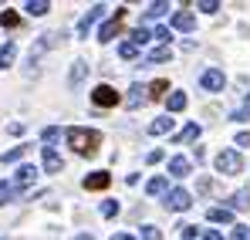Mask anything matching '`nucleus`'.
Instances as JSON below:
<instances>
[{"label": "nucleus", "instance_id": "nucleus-1", "mask_svg": "<svg viewBox=\"0 0 250 240\" xmlns=\"http://www.w3.org/2000/svg\"><path fill=\"white\" fill-rule=\"evenodd\" d=\"M64 139H68V146H71L78 156H95L98 146H102V132H95V129H82V125L68 129Z\"/></svg>", "mask_w": 250, "mask_h": 240}, {"label": "nucleus", "instance_id": "nucleus-2", "mask_svg": "<svg viewBox=\"0 0 250 240\" xmlns=\"http://www.w3.org/2000/svg\"><path fill=\"white\" fill-rule=\"evenodd\" d=\"M216 169H220L223 176H237V173L244 169V159H240V153H237V149H223V153L216 156Z\"/></svg>", "mask_w": 250, "mask_h": 240}, {"label": "nucleus", "instance_id": "nucleus-3", "mask_svg": "<svg viewBox=\"0 0 250 240\" xmlns=\"http://www.w3.org/2000/svg\"><path fill=\"white\" fill-rule=\"evenodd\" d=\"M91 102H95L98 109H112V105H119V102H122V95H119L112 85H98V88L91 91Z\"/></svg>", "mask_w": 250, "mask_h": 240}, {"label": "nucleus", "instance_id": "nucleus-4", "mask_svg": "<svg viewBox=\"0 0 250 240\" xmlns=\"http://www.w3.org/2000/svg\"><path fill=\"white\" fill-rule=\"evenodd\" d=\"M122 17H125V7H115V17L98 27V41H102V44H105V41H115L122 34Z\"/></svg>", "mask_w": 250, "mask_h": 240}, {"label": "nucleus", "instance_id": "nucleus-5", "mask_svg": "<svg viewBox=\"0 0 250 240\" xmlns=\"http://www.w3.org/2000/svg\"><path fill=\"white\" fill-rule=\"evenodd\" d=\"M189 206H193V196L186 190H169L166 193V210H176L179 213V210H189Z\"/></svg>", "mask_w": 250, "mask_h": 240}, {"label": "nucleus", "instance_id": "nucleus-6", "mask_svg": "<svg viewBox=\"0 0 250 240\" xmlns=\"http://www.w3.org/2000/svg\"><path fill=\"white\" fill-rule=\"evenodd\" d=\"M108 7H102V3H95V7H88V14H84L82 21H78V38H88V31H91V24L95 21H102V14H105Z\"/></svg>", "mask_w": 250, "mask_h": 240}, {"label": "nucleus", "instance_id": "nucleus-7", "mask_svg": "<svg viewBox=\"0 0 250 240\" xmlns=\"http://www.w3.org/2000/svg\"><path fill=\"white\" fill-rule=\"evenodd\" d=\"M200 85H203L207 91H223V71H216V68H209V71H203V78H200Z\"/></svg>", "mask_w": 250, "mask_h": 240}, {"label": "nucleus", "instance_id": "nucleus-8", "mask_svg": "<svg viewBox=\"0 0 250 240\" xmlns=\"http://www.w3.org/2000/svg\"><path fill=\"white\" fill-rule=\"evenodd\" d=\"M34 179H38V169H34V166H21L17 176H14V190H24V186H31Z\"/></svg>", "mask_w": 250, "mask_h": 240}, {"label": "nucleus", "instance_id": "nucleus-9", "mask_svg": "<svg viewBox=\"0 0 250 240\" xmlns=\"http://www.w3.org/2000/svg\"><path fill=\"white\" fill-rule=\"evenodd\" d=\"M108 183H112V176H108V173H102V169L84 176V190H105Z\"/></svg>", "mask_w": 250, "mask_h": 240}, {"label": "nucleus", "instance_id": "nucleus-10", "mask_svg": "<svg viewBox=\"0 0 250 240\" xmlns=\"http://www.w3.org/2000/svg\"><path fill=\"white\" fill-rule=\"evenodd\" d=\"M44 169H47V173H61V169H64V162L54 153V146H44Z\"/></svg>", "mask_w": 250, "mask_h": 240}, {"label": "nucleus", "instance_id": "nucleus-11", "mask_svg": "<svg viewBox=\"0 0 250 240\" xmlns=\"http://www.w3.org/2000/svg\"><path fill=\"white\" fill-rule=\"evenodd\" d=\"M189 169H193V166H189V159H186V156H172V159H169V173H172L176 179L189 176Z\"/></svg>", "mask_w": 250, "mask_h": 240}, {"label": "nucleus", "instance_id": "nucleus-12", "mask_svg": "<svg viewBox=\"0 0 250 240\" xmlns=\"http://www.w3.org/2000/svg\"><path fill=\"white\" fill-rule=\"evenodd\" d=\"M172 27H176V31H193V27H196V17H193L189 10H179V14L172 17Z\"/></svg>", "mask_w": 250, "mask_h": 240}, {"label": "nucleus", "instance_id": "nucleus-13", "mask_svg": "<svg viewBox=\"0 0 250 240\" xmlns=\"http://www.w3.org/2000/svg\"><path fill=\"white\" fill-rule=\"evenodd\" d=\"M172 125H176V119L163 115V119H156L152 125H149V135H166V132H172Z\"/></svg>", "mask_w": 250, "mask_h": 240}, {"label": "nucleus", "instance_id": "nucleus-14", "mask_svg": "<svg viewBox=\"0 0 250 240\" xmlns=\"http://www.w3.org/2000/svg\"><path fill=\"white\" fill-rule=\"evenodd\" d=\"M207 217L213 223H233V210H227V206H213Z\"/></svg>", "mask_w": 250, "mask_h": 240}, {"label": "nucleus", "instance_id": "nucleus-15", "mask_svg": "<svg viewBox=\"0 0 250 240\" xmlns=\"http://www.w3.org/2000/svg\"><path fill=\"white\" fill-rule=\"evenodd\" d=\"M125 102H128V109H139V105L146 102V88H142V85H132V88H128V98H125Z\"/></svg>", "mask_w": 250, "mask_h": 240}, {"label": "nucleus", "instance_id": "nucleus-16", "mask_svg": "<svg viewBox=\"0 0 250 240\" xmlns=\"http://www.w3.org/2000/svg\"><path fill=\"white\" fill-rule=\"evenodd\" d=\"M17 58V44H0V68H10Z\"/></svg>", "mask_w": 250, "mask_h": 240}, {"label": "nucleus", "instance_id": "nucleus-17", "mask_svg": "<svg viewBox=\"0 0 250 240\" xmlns=\"http://www.w3.org/2000/svg\"><path fill=\"white\" fill-rule=\"evenodd\" d=\"M84 75H88V65H84V61H75V65H71V75H68L71 88H75V85H82V81H84Z\"/></svg>", "mask_w": 250, "mask_h": 240}, {"label": "nucleus", "instance_id": "nucleus-18", "mask_svg": "<svg viewBox=\"0 0 250 240\" xmlns=\"http://www.w3.org/2000/svg\"><path fill=\"white\" fill-rule=\"evenodd\" d=\"M200 132H203V129H200V125L193 122V125H186V129H183V132L176 135V142H179V146H183V142H193V139H200Z\"/></svg>", "mask_w": 250, "mask_h": 240}, {"label": "nucleus", "instance_id": "nucleus-19", "mask_svg": "<svg viewBox=\"0 0 250 240\" xmlns=\"http://www.w3.org/2000/svg\"><path fill=\"white\" fill-rule=\"evenodd\" d=\"M24 10H27L31 17H44V14L51 10V3H44V0H31V3H24Z\"/></svg>", "mask_w": 250, "mask_h": 240}, {"label": "nucleus", "instance_id": "nucleus-20", "mask_svg": "<svg viewBox=\"0 0 250 240\" xmlns=\"http://www.w3.org/2000/svg\"><path fill=\"white\" fill-rule=\"evenodd\" d=\"M146 190H149V196H163L166 193V176H152Z\"/></svg>", "mask_w": 250, "mask_h": 240}, {"label": "nucleus", "instance_id": "nucleus-21", "mask_svg": "<svg viewBox=\"0 0 250 240\" xmlns=\"http://www.w3.org/2000/svg\"><path fill=\"white\" fill-rule=\"evenodd\" d=\"M166 105H169V112H183V109H186V95H183V91H172L166 98Z\"/></svg>", "mask_w": 250, "mask_h": 240}, {"label": "nucleus", "instance_id": "nucleus-22", "mask_svg": "<svg viewBox=\"0 0 250 240\" xmlns=\"http://www.w3.org/2000/svg\"><path fill=\"white\" fill-rule=\"evenodd\" d=\"M169 58H172V51H169V47H156L146 61H149V65H163V61H169Z\"/></svg>", "mask_w": 250, "mask_h": 240}, {"label": "nucleus", "instance_id": "nucleus-23", "mask_svg": "<svg viewBox=\"0 0 250 240\" xmlns=\"http://www.w3.org/2000/svg\"><path fill=\"white\" fill-rule=\"evenodd\" d=\"M166 91H169V81L166 78H159V81H152V85H149V98H163Z\"/></svg>", "mask_w": 250, "mask_h": 240}, {"label": "nucleus", "instance_id": "nucleus-24", "mask_svg": "<svg viewBox=\"0 0 250 240\" xmlns=\"http://www.w3.org/2000/svg\"><path fill=\"white\" fill-rule=\"evenodd\" d=\"M119 54H122L125 61H132V58H135V54H139V47H135V44H132V41H122V44H119Z\"/></svg>", "mask_w": 250, "mask_h": 240}, {"label": "nucleus", "instance_id": "nucleus-25", "mask_svg": "<svg viewBox=\"0 0 250 240\" xmlns=\"http://www.w3.org/2000/svg\"><path fill=\"white\" fill-rule=\"evenodd\" d=\"M24 153H27V146H14L10 153H3V156H0V162H17Z\"/></svg>", "mask_w": 250, "mask_h": 240}, {"label": "nucleus", "instance_id": "nucleus-26", "mask_svg": "<svg viewBox=\"0 0 250 240\" xmlns=\"http://www.w3.org/2000/svg\"><path fill=\"white\" fill-rule=\"evenodd\" d=\"M17 24H21V17H17L14 10H3V14H0V27H17Z\"/></svg>", "mask_w": 250, "mask_h": 240}, {"label": "nucleus", "instance_id": "nucleus-27", "mask_svg": "<svg viewBox=\"0 0 250 240\" xmlns=\"http://www.w3.org/2000/svg\"><path fill=\"white\" fill-rule=\"evenodd\" d=\"M166 10H169V3H152V7L146 10V21H156V17H163Z\"/></svg>", "mask_w": 250, "mask_h": 240}, {"label": "nucleus", "instance_id": "nucleus-28", "mask_svg": "<svg viewBox=\"0 0 250 240\" xmlns=\"http://www.w3.org/2000/svg\"><path fill=\"white\" fill-rule=\"evenodd\" d=\"M230 206H237V210H244V206H250V193H247V190H240V193H237V196L230 200ZM230 206H227V210H230Z\"/></svg>", "mask_w": 250, "mask_h": 240}, {"label": "nucleus", "instance_id": "nucleus-29", "mask_svg": "<svg viewBox=\"0 0 250 240\" xmlns=\"http://www.w3.org/2000/svg\"><path fill=\"white\" fill-rule=\"evenodd\" d=\"M14 193H17V190H14V183H0V206L14 200Z\"/></svg>", "mask_w": 250, "mask_h": 240}, {"label": "nucleus", "instance_id": "nucleus-30", "mask_svg": "<svg viewBox=\"0 0 250 240\" xmlns=\"http://www.w3.org/2000/svg\"><path fill=\"white\" fill-rule=\"evenodd\" d=\"M169 38H172V34H169V27H156V31L149 34V41H159V44H169Z\"/></svg>", "mask_w": 250, "mask_h": 240}, {"label": "nucleus", "instance_id": "nucleus-31", "mask_svg": "<svg viewBox=\"0 0 250 240\" xmlns=\"http://www.w3.org/2000/svg\"><path fill=\"white\" fill-rule=\"evenodd\" d=\"M58 135H61V129H58V125H47V129H44V132H41V139H44V142H47V146H51V142H54Z\"/></svg>", "mask_w": 250, "mask_h": 240}, {"label": "nucleus", "instance_id": "nucleus-32", "mask_svg": "<svg viewBox=\"0 0 250 240\" xmlns=\"http://www.w3.org/2000/svg\"><path fill=\"white\" fill-rule=\"evenodd\" d=\"M146 41H149V31H146V27H135V31H132V44H135V47L146 44Z\"/></svg>", "mask_w": 250, "mask_h": 240}, {"label": "nucleus", "instance_id": "nucleus-33", "mask_svg": "<svg viewBox=\"0 0 250 240\" xmlns=\"http://www.w3.org/2000/svg\"><path fill=\"white\" fill-rule=\"evenodd\" d=\"M115 213H119V203H115V200L102 203V217H115Z\"/></svg>", "mask_w": 250, "mask_h": 240}, {"label": "nucleus", "instance_id": "nucleus-34", "mask_svg": "<svg viewBox=\"0 0 250 240\" xmlns=\"http://www.w3.org/2000/svg\"><path fill=\"white\" fill-rule=\"evenodd\" d=\"M196 10H203V14H216L220 3H216V0H203V3H196Z\"/></svg>", "mask_w": 250, "mask_h": 240}, {"label": "nucleus", "instance_id": "nucleus-35", "mask_svg": "<svg viewBox=\"0 0 250 240\" xmlns=\"http://www.w3.org/2000/svg\"><path fill=\"white\" fill-rule=\"evenodd\" d=\"M179 234H183V240H196V227L193 223H179Z\"/></svg>", "mask_w": 250, "mask_h": 240}, {"label": "nucleus", "instance_id": "nucleus-36", "mask_svg": "<svg viewBox=\"0 0 250 240\" xmlns=\"http://www.w3.org/2000/svg\"><path fill=\"white\" fill-rule=\"evenodd\" d=\"M142 240H163L159 227H142Z\"/></svg>", "mask_w": 250, "mask_h": 240}, {"label": "nucleus", "instance_id": "nucleus-37", "mask_svg": "<svg viewBox=\"0 0 250 240\" xmlns=\"http://www.w3.org/2000/svg\"><path fill=\"white\" fill-rule=\"evenodd\" d=\"M230 119H233V122H244V119H250V98H247V105H244L240 112H233Z\"/></svg>", "mask_w": 250, "mask_h": 240}, {"label": "nucleus", "instance_id": "nucleus-38", "mask_svg": "<svg viewBox=\"0 0 250 240\" xmlns=\"http://www.w3.org/2000/svg\"><path fill=\"white\" fill-rule=\"evenodd\" d=\"M230 240H250V230L247 227H237V230L230 234Z\"/></svg>", "mask_w": 250, "mask_h": 240}, {"label": "nucleus", "instance_id": "nucleus-39", "mask_svg": "<svg viewBox=\"0 0 250 240\" xmlns=\"http://www.w3.org/2000/svg\"><path fill=\"white\" fill-rule=\"evenodd\" d=\"M163 156H166V153H163V149H152V153H149V156H146V162H163Z\"/></svg>", "mask_w": 250, "mask_h": 240}, {"label": "nucleus", "instance_id": "nucleus-40", "mask_svg": "<svg viewBox=\"0 0 250 240\" xmlns=\"http://www.w3.org/2000/svg\"><path fill=\"white\" fill-rule=\"evenodd\" d=\"M237 146H244V149H250V132H240V135H237Z\"/></svg>", "mask_w": 250, "mask_h": 240}, {"label": "nucleus", "instance_id": "nucleus-41", "mask_svg": "<svg viewBox=\"0 0 250 240\" xmlns=\"http://www.w3.org/2000/svg\"><path fill=\"white\" fill-rule=\"evenodd\" d=\"M7 132H10V135H21V132H24V125H21V122H10V125H7Z\"/></svg>", "mask_w": 250, "mask_h": 240}, {"label": "nucleus", "instance_id": "nucleus-42", "mask_svg": "<svg viewBox=\"0 0 250 240\" xmlns=\"http://www.w3.org/2000/svg\"><path fill=\"white\" fill-rule=\"evenodd\" d=\"M203 240H223V237H220L216 230H209V234H203Z\"/></svg>", "mask_w": 250, "mask_h": 240}, {"label": "nucleus", "instance_id": "nucleus-43", "mask_svg": "<svg viewBox=\"0 0 250 240\" xmlns=\"http://www.w3.org/2000/svg\"><path fill=\"white\" fill-rule=\"evenodd\" d=\"M112 240H135V237H132V234H115Z\"/></svg>", "mask_w": 250, "mask_h": 240}, {"label": "nucleus", "instance_id": "nucleus-44", "mask_svg": "<svg viewBox=\"0 0 250 240\" xmlns=\"http://www.w3.org/2000/svg\"><path fill=\"white\" fill-rule=\"evenodd\" d=\"M75 240H95V237H88V234H82V237H75Z\"/></svg>", "mask_w": 250, "mask_h": 240}]
</instances>
